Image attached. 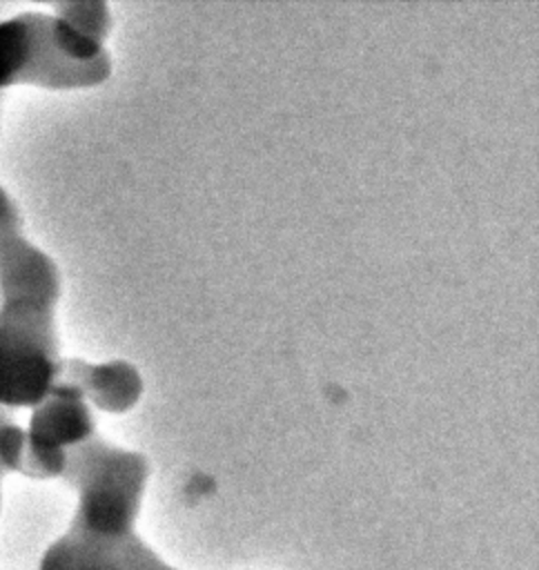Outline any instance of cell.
I'll list each match as a JSON object with an SVG mask.
<instances>
[{
  "label": "cell",
  "instance_id": "cell-1",
  "mask_svg": "<svg viewBox=\"0 0 539 570\" xmlns=\"http://www.w3.org/2000/svg\"><path fill=\"white\" fill-rule=\"evenodd\" d=\"M149 461L94 434L67 452L65 479L78 494L74 519L38 570H176L136 532Z\"/></svg>",
  "mask_w": 539,
  "mask_h": 570
},
{
  "label": "cell",
  "instance_id": "cell-2",
  "mask_svg": "<svg viewBox=\"0 0 539 570\" xmlns=\"http://www.w3.org/2000/svg\"><path fill=\"white\" fill-rule=\"evenodd\" d=\"M109 76L107 47L87 40L58 16L24 11L0 20V91L16 85L89 89Z\"/></svg>",
  "mask_w": 539,
  "mask_h": 570
},
{
  "label": "cell",
  "instance_id": "cell-3",
  "mask_svg": "<svg viewBox=\"0 0 539 570\" xmlns=\"http://www.w3.org/2000/svg\"><path fill=\"white\" fill-rule=\"evenodd\" d=\"M60 289L0 292V407H33L58 381Z\"/></svg>",
  "mask_w": 539,
  "mask_h": 570
},
{
  "label": "cell",
  "instance_id": "cell-4",
  "mask_svg": "<svg viewBox=\"0 0 539 570\" xmlns=\"http://www.w3.org/2000/svg\"><path fill=\"white\" fill-rule=\"evenodd\" d=\"M27 450L22 461L24 476H62L67 452L96 434V419L89 403L69 385L56 383L29 416Z\"/></svg>",
  "mask_w": 539,
  "mask_h": 570
},
{
  "label": "cell",
  "instance_id": "cell-5",
  "mask_svg": "<svg viewBox=\"0 0 539 570\" xmlns=\"http://www.w3.org/2000/svg\"><path fill=\"white\" fill-rule=\"evenodd\" d=\"M74 387L100 412H129L143 396V376L129 361L114 358L89 363L85 358H60L58 381Z\"/></svg>",
  "mask_w": 539,
  "mask_h": 570
},
{
  "label": "cell",
  "instance_id": "cell-6",
  "mask_svg": "<svg viewBox=\"0 0 539 570\" xmlns=\"http://www.w3.org/2000/svg\"><path fill=\"white\" fill-rule=\"evenodd\" d=\"M51 9H53V16L67 22L74 31H78L91 42L105 45L111 29V9L107 2L69 0V2H56Z\"/></svg>",
  "mask_w": 539,
  "mask_h": 570
},
{
  "label": "cell",
  "instance_id": "cell-7",
  "mask_svg": "<svg viewBox=\"0 0 539 570\" xmlns=\"http://www.w3.org/2000/svg\"><path fill=\"white\" fill-rule=\"evenodd\" d=\"M27 450V432L20 428L9 410L0 407V479L11 472H22Z\"/></svg>",
  "mask_w": 539,
  "mask_h": 570
},
{
  "label": "cell",
  "instance_id": "cell-8",
  "mask_svg": "<svg viewBox=\"0 0 539 570\" xmlns=\"http://www.w3.org/2000/svg\"><path fill=\"white\" fill-rule=\"evenodd\" d=\"M22 225L20 209L16 207L13 198L7 194V189L0 187V236L9 232H18Z\"/></svg>",
  "mask_w": 539,
  "mask_h": 570
},
{
  "label": "cell",
  "instance_id": "cell-9",
  "mask_svg": "<svg viewBox=\"0 0 539 570\" xmlns=\"http://www.w3.org/2000/svg\"><path fill=\"white\" fill-rule=\"evenodd\" d=\"M0 508H2V488H0Z\"/></svg>",
  "mask_w": 539,
  "mask_h": 570
},
{
  "label": "cell",
  "instance_id": "cell-10",
  "mask_svg": "<svg viewBox=\"0 0 539 570\" xmlns=\"http://www.w3.org/2000/svg\"><path fill=\"white\" fill-rule=\"evenodd\" d=\"M0 94H2V91H0Z\"/></svg>",
  "mask_w": 539,
  "mask_h": 570
}]
</instances>
